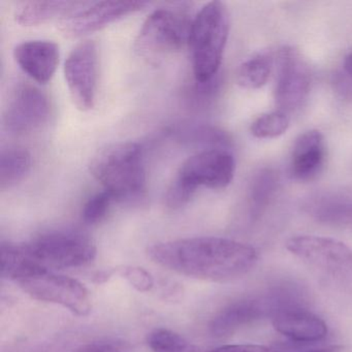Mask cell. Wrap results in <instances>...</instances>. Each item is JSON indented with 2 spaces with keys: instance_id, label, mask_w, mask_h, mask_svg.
<instances>
[{
  "instance_id": "cell-1",
  "label": "cell",
  "mask_w": 352,
  "mask_h": 352,
  "mask_svg": "<svg viewBox=\"0 0 352 352\" xmlns=\"http://www.w3.org/2000/svg\"><path fill=\"white\" fill-rule=\"evenodd\" d=\"M148 255L154 263L181 275L220 283L244 277L258 261L250 245L217 236L158 243L148 248Z\"/></svg>"
},
{
  "instance_id": "cell-2",
  "label": "cell",
  "mask_w": 352,
  "mask_h": 352,
  "mask_svg": "<svg viewBox=\"0 0 352 352\" xmlns=\"http://www.w3.org/2000/svg\"><path fill=\"white\" fill-rule=\"evenodd\" d=\"M90 173L118 203H133L144 197L146 170L142 146L120 142L100 150L92 158Z\"/></svg>"
},
{
  "instance_id": "cell-3",
  "label": "cell",
  "mask_w": 352,
  "mask_h": 352,
  "mask_svg": "<svg viewBox=\"0 0 352 352\" xmlns=\"http://www.w3.org/2000/svg\"><path fill=\"white\" fill-rule=\"evenodd\" d=\"M230 15L221 1L204 6L191 23L188 46L195 81L217 77L230 34Z\"/></svg>"
},
{
  "instance_id": "cell-4",
  "label": "cell",
  "mask_w": 352,
  "mask_h": 352,
  "mask_svg": "<svg viewBox=\"0 0 352 352\" xmlns=\"http://www.w3.org/2000/svg\"><path fill=\"white\" fill-rule=\"evenodd\" d=\"M192 20L184 5L155 10L138 34L135 52L151 63L176 54L188 45Z\"/></svg>"
},
{
  "instance_id": "cell-5",
  "label": "cell",
  "mask_w": 352,
  "mask_h": 352,
  "mask_svg": "<svg viewBox=\"0 0 352 352\" xmlns=\"http://www.w3.org/2000/svg\"><path fill=\"white\" fill-rule=\"evenodd\" d=\"M23 247L34 261L46 269L82 267L91 263L98 253L88 236L69 230L42 234Z\"/></svg>"
},
{
  "instance_id": "cell-6",
  "label": "cell",
  "mask_w": 352,
  "mask_h": 352,
  "mask_svg": "<svg viewBox=\"0 0 352 352\" xmlns=\"http://www.w3.org/2000/svg\"><path fill=\"white\" fill-rule=\"evenodd\" d=\"M16 282L32 298L60 305L78 316H86L91 311L89 292L81 282L73 278L41 269Z\"/></svg>"
},
{
  "instance_id": "cell-7",
  "label": "cell",
  "mask_w": 352,
  "mask_h": 352,
  "mask_svg": "<svg viewBox=\"0 0 352 352\" xmlns=\"http://www.w3.org/2000/svg\"><path fill=\"white\" fill-rule=\"evenodd\" d=\"M234 172L236 162L228 149H206L187 158L175 180L195 193L199 187L226 188L232 183Z\"/></svg>"
},
{
  "instance_id": "cell-8",
  "label": "cell",
  "mask_w": 352,
  "mask_h": 352,
  "mask_svg": "<svg viewBox=\"0 0 352 352\" xmlns=\"http://www.w3.org/2000/svg\"><path fill=\"white\" fill-rule=\"evenodd\" d=\"M285 247L310 267L329 275L343 277L352 273V249L341 241L302 234L290 238Z\"/></svg>"
},
{
  "instance_id": "cell-9",
  "label": "cell",
  "mask_w": 352,
  "mask_h": 352,
  "mask_svg": "<svg viewBox=\"0 0 352 352\" xmlns=\"http://www.w3.org/2000/svg\"><path fill=\"white\" fill-rule=\"evenodd\" d=\"M98 69V49L94 41L78 44L65 60V81L79 110L89 111L96 104Z\"/></svg>"
},
{
  "instance_id": "cell-10",
  "label": "cell",
  "mask_w": 352,
  "mask_h": 352,
  "mask_svg": "<svg viewBox=\"0 0 352 352\" xmlns=\"http://www.w3.org/2000/svg\"><path fill=\"white\" fill-rule=\"evenodd\" d=\"M292 306L296 305L280 294L236 300L224 307L212 318L210 333L216 338L228 337L259 319L273 317L282 309Z\"/></svg>"
},
{
  "instance_id": "cell-11",
  "label": "cell",
  "mask_w": 352,
  "mask_h": 352,
  "mask_svg": "<svg viewBox=\"0 0 352 352\" xmlns=\"http://www.w3.org/2000/svg\"><path fill=\"white\" fill-rule=\"evenodd\" d=\"M276 65V104L282 112H294L305 104L310 94V69L302 55L292 48L278 52Z\"/></svg>"
},
{
  "instance_id": "cell-12",
  "label": "cell",
  "mask_w": 352,
  "mask_h": 352,
  "mask_svg": "<svg viewBox=\"0 0 352 352\" xmlns=\"http://www.w3.org/2000/svg\"><path fill=\"white\" fill-rule=\"evenodd\" d=\"M146 1L85 3L81 9L60 20V30L67 36H82L133 15L148 7Z\"/></svg>"
},
{
  "instance_id": "cell-13",
  "label": "cell",
  "mask_w": 352,
  "mask_h": 352,
  "mask_svg": "<svg viewBox=\"0 0 352 352\" xmlns=\"http://www.w3.org/2000/svg\"><path fill=\"white\" fill-rule=\"evenodd\" d=\"M48 96L36 86L22 84L10 98L3 115L6 129L15 135H24L40 129L48 120Z\"/></svg>"
},
{
  "instance_id": "cell-14",
  "label": "cell",
  "mask_w": 352,
  "mask_h": 352,
  "mask_svg": "<svg viewBox=\"0 0 352 352\" xmlns=\"http://www.w3.org/2000/svg\"><path fill=\"white\" fill-rule=\"evenodd\" d=\"M20 69L34 81L47 84L52 80L60 58V51L52 41H26L14 49Z\"/></svg>"
},
{
  "instance_id": "cell-15",
  "label": "cell",
  "mask_w": 352,
  "mask_h": 352,
  "mask_svg": "<svg viewBox=\"0 0 352 352\" xmlns=\"http://www.w3.org/2000/svg\"><path fill=\"white\" fill-rule=\"evenodd\" d=\"M273 327L298 344L321 341L329 333L327 323L320 317L298 306L287 307L274 315Z\"/></svg>"
},
{
  "instance_id": "cell-16",
  "label": "cell",
  "mask_w": 352,
  "mask_h": 352,
  "mask_svg": "<svg viewBox=\"0 0 352 352\" xmlns=\"http://www.w3.org/2000/svg\"><path fill=\"white\" fill-rule=\"evenodd\" d=\"M327 158L324 137L316 129L298 135L292 149L290 174L296 180L310 181L322 170Z\"/></svg>"
},
{
  "instance_id": "cell-17",
  "label": "cell",
  "mask_w": 352,
  "mask_h": 352,
  "mask_svg": "<svg viewBox=\"0 0 352 352\" xmlns=\"http://www.w3.org/2000/svg\"><path fill=\"white\" fill-rule=\"evenodd\" d=\"M83 1H26L15 11V20L22 26H34L54 19H65L81 9Z\"/></svg>"
},
{
  "instance_id": "cell-18",
  "label": "cell",
  "mask_w": 352,
  "mask_h": 352,
  "mask_svg": "<svg viewBox=\"0 0 352 352\" xmlns=\"http://www.w3.org/2000/svg\"><path fill=\"white\" fill-rule=\"evenodd\" d=\"M32 158L24 148L11 147L0 156V188H12L21 182L32 170Z\"/></svg>"
},
{
  "instance_id": "cell-19",
  "label": "cell",
  "mask_w": 352,
  "mask_h": 352,
  "mask_svg": "<svg viewBox=\"0 0 352 352\" xmlns=\"http://www.w3.org/2000/svg\"><path fill=\"white\" fill-rule=\"evenodd\" d=\"M173 133L181 143L204 146L206 149H226L230 145L228 133L211 125L187 124L177 127Z\"/></svg>"
},
{
  "instance_id": "cell-20",
  "label": "cell",
  "mask_w": 352,
  "mask_h": 352,
  "mask_svg": "<svg viewBox=\"0 0 352 352\" xmlns=\"http://www.w3.org/2000/svg\"><path fill=\"white\" fill-rule=\"evenodd\" d=\"M313 216L329 226H352V199L323 197L313 206Z\"/></svg>"
},
{
  "instance_id": "cell-21",
  "label": "cell",
  "mask_w": 352,
  "mask_h": 352,
  "mask_svg": "<svg viewBox=\"0 0 352 352\" xmlns=\"http://www.w3.org/2000/svg\"><path fill=\"white\" fill-rule=\"evenodd\" d=\"M273 69V58L257 55L245 61L236 72V82L244 89H259L267 84Z\"/></svg>"
},
{
  "instance_id": "cell-22",
  "label": "cell",
  "mask_w": 352,
  "mask_h": 352,
  "mask_svg": "<svg viewBox=\"0 0 352 352\" xmlns=\"http://www.w3.org/2000/svg\"><path fill=\"white\" fill-rule=\"evenodd\" d=\"M277 188V177L271 170H263L254 177L251 183L250 189V208L251 215L253 217H259L270 199L275 193Z\"/></svg>"
},
{
  "instance_id": "cell-23",
  "label": "cell",
  "mask_w": 352,
  "mask_h": 352,
  "mask_svg": "<svg viewBox=\"0 0 352 352\" xmlns=\"http://www.w3.org/2000/svg\"><path fill=\"white\" fill-rule=\"evenodd\" d=\"M147 342L153 352H199L195 344L170 329H154Z\"/></svg>"
},
{
  "instance_id": "cell-24",
  "label": "cell",
  "mask_w": 352,
  "mask_h": 352,
  "mask_svg": "<svg viewBox=\"0 0 352 352\" xmlns=\"http://www.w3.org/2000/svg\"><path fill=\"white\" fill-rule=\"evenodd\" d=\"M289 123L286 113L275 111L255 119L251 124L250 131L253 137L257 139H273L285 133Z\"/></svg>"
},
{
  "instance_id": "cell-25",
  "label": "cell",
  "mask_w": 352,
  "mask_h": 352,
  "mask_svg": "<svg viewBox=\"0 0 352 352\" xmlns=\"http://www.w3.org/2000/svg\"><path fill=\"white\" fill-rule=\"evenodd\" d=\"M115 203L114 197L107 190L92 195L84 205L82 218L87 224H96L102 221Z\"/></svg>"
},
{
  "instance_id": "cell-26",
  "label": "cell",
  "mask_w": 352,
  "mask_h": 352,
  "mask_svg": "<svg viewBox=\"0 0 352 352\" xmlns=\"http://www.w3.org/2000/svg\"><path fill=\"white\" fill-rule=\"evenodd\" d=\"M117 274L126 280L135 289L140 292H148L154 287V279L149 272L143 267L127 265L116 269Z\"/></svg>"
},
{
  "instance_id": "cell-27",
  "label": "cell",
  "mask_w": 352,
  "mask_h": 352,
  "mask_svg": "<svg viewBox=\"0 0 352 352\" xmlns=\"http://www.w3.org/2000/svg\"><path fill=\"white\" fill-rule=\"evenodd\" d=\"M219 75L208 82H197L190 91V100L195 104H206L219 90Z\"/></svg>"
},
{
  "instance_id": "cell-28",
  "label": "cell",
  "mask_w": 352,
  "mask_h": 352,
  "mask_svg": "<svg viewBox=\"0 0 352 352\" xmlns=\"http://www.w3.org/2000/svg\"><path fill=\"white\" fill-rule=\"evenodd\" d=\"M209 352H288L272 346L258 345V344H234L223 345L214 348Z\"/></svg>"
},
{
  "instance_id": "cell-29",
  "label": "cell",
  "mask_w": 352,
  "mask_h": 352,
  "mask_svg": "<svg viewBox=\"0 0 352 352\" xmlns=\"http://www.w3.org/2000/svg\"><path fill=\"white\" fill-rule=\"evenodd\" d=\"M122 342L100 341L84 346L79 352H125Z\"/></svg>"
},
{
  "instance_id": "cell-30",
  "label": "cell",
  "mask_w": 352,
  "mask_h": 352,
  "mask_svg": "<svg viewBox=\"0 0 352 352\" xmlns=\"http://www.w3.org/2000/svg\"><path fill=\"white\" fill-rule=\"evenodd\" d=\"M343 71L345 77L343 78L344 83L347 84L348 92L352 91V52L345 57L343 63Z\"/></svg>"
},
{
  "instance_id": "cell-31",
  "label": "cell",
  "mask_w": 352,
  "mask_h": 352,
  "mask_svg": "<svg viewBox=\"0 0 352 352\" xmlns=\"http://www.w3.org/2000/svg\"><path fill=\"white\" fill-rule=\"evenodd\" d=\"M341 346L333 345L329 347L317 348V349L308 350L306 352H339L341 349Z\"/></svg>"
}]
</instances>
